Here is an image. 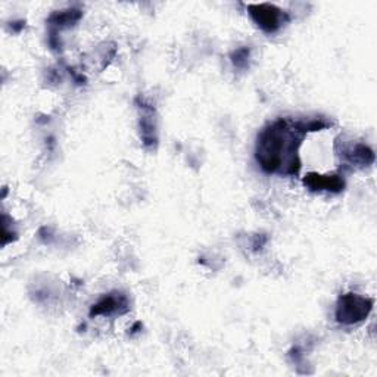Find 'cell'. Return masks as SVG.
Returning a JSON list of instances; mask_svg holds the SVG:
<instances>
[{
    "mask_svg": "<svg viewBox=\"0 0 377 377\" xmlns=\"http://www.w3.org/2000/svg\"><path fill=\"white\" fill-rule=\"evenodd\" d=\"M329 127L325 118L310 121L277 120L264 128L257 142V161L269 174H298L300 161L298 146L310 131H318Z\"/></svg>",
    "mask_w": 377,
    "mask_h": 377,
    "instance_id": "6da1fadb",
    "label": "cell"
},
{
    "mask_svg": "<svg viewBox=\"0 0 377 377\" xmlns=\"http://www.w3.org/2000/svg\"><path fill=\"white\" fill-rule=\"evenodd\" d=\"M373 299L356 295L347 293L342 295L336 305V320L341 325L354 326L364 322L373 310Z\"/></svg>",
    "mask_w": 377,
    "mask_h": 377,
    "instance_id": "7a4b0ae2",
    "label": "cell"
},
{
    "mask_svg": "<svg viewBox=\"0 0 377 377\" xmlns=\"http://www.w3.org/2000/svg\"><path fill=\"white\" fill-rule=\"evenodd\" d=\"M248 11L255 24L266 33H276L288 21L286 13L271 4L248 5Z\"/></svg>",
    "mask_w": 377,
    "mask_h": 377,
    "instance_id": "3957f363",
    "label": "cell"
},
{
    "mask_svg": "<svg viewBox=\"0 0 377 377\" xmlns=\"http://www.w3.org/2000/svg\"><path fill=\"white\" fill-rule=\"evenodd\" d=\"M128 299L120 292H114L101 298L90 310V315H114L124 314L128 311Z\"/></svg>",
    "mask_w": 377,
    "mask_h": 377,
    "instance_id": "277c9868",
    "label": "cell"
},
{
    "mask_svg": "<svg viewBox=\"0 0 377 377\" xmlns=\"http://www.w3.org/2000/svg\"><path fill=\"white\" fill-rule=\"evenodd\" d=\"M304 184L310 191H326L332 193H339L344 191L345 181L341 176H322L317 173H310L304 179Z\"/></svg>",
    "mask_w": 377,
    "mask_h": 377,
    "instance_id": "5b68a950",
    "label": "cell"
},
{
    "mask_svg": "<svg viewBox=\"0 0 377 377\" xmlns=\"http://www.w3.org/2000/svg\"><path fill=\"white\" fill-rule=\"evenodd\" d=\"M140 109V131H142V140L146 146H154L157 143V123L154 108L150 105L142 103Z\"/></svg>",
    "mask_w": 377,
    "mask_h": 377,
    "instance_id": "8992f818",
    "label": "cell"
},
{
    "mask_svg": "<svg viewBox=\"0 0 377 377\" xmlns=\"http://www.w3.org/2000/svg\"><path fill=\"white\" fill-rule=\"evenodd\" d=\"M342 157L351 165L356 167H367L374 162V152L364 143H355L342 147Z\"/></svg>",
    "mask_w": 377,
    "mask_h": 377,
    "instance_id": "52a82bcc",
    "label": "cell"
},
{
    "mask_svg": "<svg viewBox=\"0 0 377 377\" xmlns=\"http://www.w3.org/2000/svg\"><path fill=\"white\" fill-rule=\"evenodd\" d=\"M81 15L83 13L79 9H67V11H61V12H55L49 18V23L56 28L69 27V26H74L75 23H77L81 18Z\"/></svg>",
    "mask_w": 377,
    "mask_h": 377,
    "instance_id": "ba28073f",
    "label": "cell"
},
{
    "mask_svg": "<svg viewBox=\"0 0 377 377\" xmlns=\"http://www.w3.org/2000/svg\"><path fill=\"white\" fill-rule=\"evenodd\" d=\"M249 56H251V50L248 47L236 49L232 53V62L237 68H247V65L249 62Z\"/></svg>",
    "mask_w": 377,
    "mask_h": 377,
    "instance_id": "9c48e42d",
    "label": "cell"
}]
</instances>
